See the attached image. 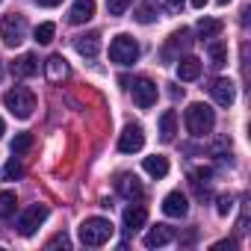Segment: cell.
<instances>
[{
	"instance_id": "cell-1",
	"label": "cell",
	"mask_w": 251,
	"mask_h": 251,
	"mask_svg": "<svg viewBox=\"0 0 251 251\" xmlns=\"http://www.w3.org/2000/svg\"><path fill=\"white\" fill-rule=\"evenodd\" d=\"M183 121H186V130H189V136H195V139H204L207 133H213V127H216V112L207 106V103H189L186 106V115H183Z\"/></svg>"
},
{
	"instance_id": "cell-2",
	"label": "cell",
	"mask_w": 251,
	"mask_h": 251,
	"mask_svg": "<svg viewBox=\"0 0 251 251\" xmlns=\"http://www.w3.org/2000/svg\"><path fill=\"white\" fill-rule=\"evenodd\" d=\"M112 233H115V225H112L109 219H103V216L83 219V225H80V242L89 245V248L106 245V242L112 239Z\"/></svg>"
},
{
	"instance_id": "cell-3",
	"label": "cell",
	"mask_w": 251,
	"mask_h": 251,
	"mask_svg": "<svg viewBox=\"0 0 251 251\" xmlns=\"http://www.w3.org/2000/svg\"><path fill=\"white\" fill-rule=\"evenodd\" d=\"M3 106H6L15 118L27 121V118L33 115V109H36V95H33L30 89H24V86H15V89H9V92L3 95Z\"/></svg>"
},
{
	"instance_id": "cell-4",
	"label": "cell",
	"mask_w": 251,
	"mask_h": 251,
	"mask_svg": "<svg viewBox=\"0 0 251 251\" xmlns=\"http://www.w3.org/2000/svg\"><path fill=\"white\" fill-rule=\"evenodd\" d=\"M109 59H112L115 65H133V62L139 59V45H136V39L127 36V33H118V36L109 42Z\"/></svg>"
},
{
	"instance_id": "cell-5",
	"label": "cell",
	"mask_w": 251,
	"mask_h": 251,
	"mask_svg": "<svg viewBox=\"0 0 251 251\" xmlns=\"http://www.w3.org/2000/svg\"><path fill=\"white\" fill-rule=\"evenodd\" d=\"M0 39H3L6 48H18L24 45L27 39V18L12 12V15H3V21H0Z\"/></svg>"
},
{
	"instance_id": "cell-6",
	"label": "cell",
	"mask_w": 251,
	"mask_h": 251,
	"mask_svg": "<svg viewBox=\"0 0 251 251\" xmlns=\"http://www.w3.org/2000/svg\"><path fill=\"white\" fill-rule=\"evenodd\" d=\"M121 83H127V86H130L133 103H136L139 109H151V106L157 103V95H160V89H157V83H154V80H148V77H136V80H127V77H124Z\"/></svg>"
},
{
	"instance_id": "cell-7",
	"label": "cell",
	"mask_w": 251,
	"mask_h": 251,
	"mask_svg": "<svg viewBox=\"0 0 251 251\" xmlns=\"http://www.w3.org/2000/svg\"><path fill=\"white\" fill-rule=\"evenodd\" d=\"M45 219H48V207H45V204H30V207H24V210H21V216H18L15 227H18V233H21V236H33Z\"/></svg>"
},
{
	"instance_id": "cell-8",
	"label": "cell",
	"mask_w": 251,
	"mask_h": 251,
	"mask_svg": "<svg viewBox=\"0 0 251 251\" xmlns=\"http://www.w3.org/2000/svg\"><path fill=\"white\" fill-rule=\"evenodd\" d=\"M142 148H145V130L139 124H127V127L121 130V136H118V151L121 154H136Z\"/></svg>"
},
{
	"instance_id": "cell-9",
	"label": "cell",
	"mask_w": 251,
	"mask_h": 251,
	"mask_svg": "<svg viewBox=\"0 0 251 251\" xmlns=\"http://www.w3.org/2000/svg\"><path fill=\"white\" fill-rule=\"evenodd\" d=\"M115 192H118L121 198H127V201H139V198L145 195V189H142L139 177H136V175H130V172H121V175L115 177Z\"/></svg>"
},
{
	"instance_id": "cell-10",
	"label": "cell",
	"mask_w": 251,
	"mask_h": 251,
	"mask_svg": "<svg viewBox=\"0 0 251 251\" xmlns=\"http://www.w3.org/2000/svg\"><path fill=\"white\" fill-rule=\"evenodd\" d=\"M210 95H213V100H216L219 106H230V103L236 100V86H233L227 77H216L213 86H210Z\"/></svg>"
},
{
	"instance_id": "cell-11",
	"label": "cell",
	"mask_w": 251,
	"mask_h": 251,
	"mask_svg": "<svg viewBox=\"0 0 251 251\" xmlns=\"http://www.w3.org/2000/svg\"><path fill=\"white\" fill-rule=\"evenodd\" d=\"M163 213H166L169 219H183V216L189 213L186 195H183V192H169V195L163 198Z\"/></svg>"
},
{
	"instance_id": "cell-12",
	"label": "cell",
	"mask_w": 251,
	"mask_h": 251,
	"mask_svg": "<svg viewBox=\"0 0 251 251\" xmlns=\"http://www.w3.org/2000/svg\"><path fill=\"white\" fill-rule=\"evenodd\" d=\"M33 74H39V56H36V53H21V56L12 62V77L27 80V77H33Z\"/></svg>"
},
{
	"instance_id": "cell-13",
	"label": "cell",
	"mask_w": 251,
	"mask_h": 251,
	"mask_svg": "<svg viewBox=\"0 0 251 251\" xmlns=\"http://www.w3.org/2000/svg\"><path fill=\"white\" fill-rule=\"evenodd\" d=\"M45 74H48L50 83H62V80L71 74V68H68V62H65L62 53H53V56H48V62H45Z\"/></svg>"
},
{
	"instance_id": "cell-14",
	"label": "cell",
	"mask_w": 251,
	"mask_h": 251,
	"mask_svg": "<svg viewBox=\"0 0 251 251\" xmlns=\"http://www.w3.org/2000/svg\"><path fill=\"white\" fill-rule=\"evenodd\" d=\"M74 48H77L80 56L95 59L98 50H100V33H83V36H77V39H74Z\"/></svg>"
},
{
	"instance_id": "cell-15",
	"label": "cell",
	"mask_w": 251,
	"mask_h": 251,
	"mask_svg": "<svg viewBox=\"0 0 251 251\" xmlns=\"http://www.w3.org/2000/svg\"><path fill=\"white\" fill-rule=\"evenodd\" d=\"M175 239V227H169V225H154L148 233H145V248H160V245H169Z\"/></svg>"
},
{
	"instance_id": "cell-16",
	"label": "cell",
	"mask_w": 251,
	"mask_h": 251,
	"mask_svg": "<svg viewBox=\"0 0 251 251\" xmlns=\"http://www.w3.org/2000/svg\"><path fill=\"white\" fill-rule=\"evenodd\" d=\"M92 15H95V0H74L68 21L71 24H86V21H92Z\"/></svg>"
},
{
	"instance_id": "cell-17",
	"label": "cell",
	"mask_w": 251,
	"mask_h": 251,
	"mask_svg": "<svg viewBox=\"0 0 251 251\" xmlns=\"http://www.w3.org/2000/svg\"><path fill=\"white\" fill-rule=\"evenodd\" d=\"M183 48H189V30H177V33H172V36H169V42H166V48H163V59H166V62H172V59H175V53H177V50H183Z\"/></svg>"
},
{
	"instance_id": "cell-18",
	"label": "cell",
	"mask_w": 251,
	"mask_h": 251,
	"mask_svg": "<svg viewBox=\"0 0 251 251\" xmlns=\"http://www.w3.org/2000/svg\"><path fill=\"white\" fill-rule=\"evenodd\" d=\"M145 219H148L145 207H139V204H130L127 210H124V230H127V233L139 230V227L145 225Z\"/></svg>"
},
{
	"instance_id": "cell-19",
	"label": "cell",
	"mask_w": 251,
	"mask_h": 251,
	"mask_svg": "<svg viewBox=\"0 0 251 251\" xmlns=\"http://www.w3.org/2000/svg\"><path fill=\"white\" fill-rule=\"evenodd\" d=\"M175 133H177V112L166 109L160 115V139L163 142H175Z\"/></svg>"
},
{
	"instance_id": "cell-20",
	"label": "cell",
	"mask_w": 251,
	"mask_h": 251,
	"mask_svg": "<svg viewBox=\"0 0 251 251\" xmlns=\"http://www.w3.org/2000/svg\"><path fill=\"white\" fill-rule=\"evenodd\" d=\"M207 56H210V65H213V68H225V65H227V45L210 39V45H207Z\"/></svg>"
},
{
	"instance_id": "cell-21",
	"label": "cell",
	"mask_w": 251,
	"mask_h": 251,
	"mask_svg": "<svg viewBox=\"0 0 251 251\" xmlns=\"http://www.w3.org/2000/svg\"><path fill=\"white\" fill-rule=\"evenodd\" d=\"M177 77L180 80H198L201 77V62L195 56H186V59H177Z\"/></svg>"
},
{
	"instance_id": "cell-22",
	"label": "cell",
	"mask_w": 251,
	"mask_h": 251,
	"mask_svg": "<svg viewBox=\"0 0 251 251\" xmlns=\"http://www.w3.org/2000/svg\"><path fill=\"white\" fill-rule=\"evenodd\" d=\"M145 172L151 175V177H166L169 175V160L163 157V154H154V157H145Z\"/></svg>"
},
{
	"instance_id": "cell-23",
	"label": "cell",
	"mask_w": 251,
	"mask_h": 251,
	"mask_svg": "<svg viewBox=\"0 0 251 251\" xmlns=\"http://www.w3.org/2000/svg\"><path fill=\"white\" fill-rule=\"evenodd\" d=\"M222 27H225V24H222L219 18H201L195 30H198V36H201V39H216V36L222 33Z\"/></svg>"
},
{
	"instance_id": "cell-24",
	"label": "cell",
	"mask_w": 251,
	"mask_h": 251,
	"mask_svg": "<svg viewBox=\"0 0 251 251\" xmlns=\"http://www.w3.org/2000/svg\"><path fill=\"white\" fill-rule=\"evenodd\" d=\"M15 204H18V198H15V192H0V219H9L12 213H15Z\"/></svg>"
},
{
	"instance_id": "cell-25",
	"label": "cell",
	"mask_w": 251,
	"mask_h": 251,
	"mask_svg": "<svg viewBox=\"0 0 251 251\" xmlns=\"http://www.w3.org/2000/svg\"><path fill=\"white\" fill-rule=\"evenodd\" d=\"M53 33H56V27H53L50 21H45V24L36 27V42H39V45H50V42H53Z\"/></svg>"
},
{
	"instance_id": "cell-26",
	"label": "cell",
	"mask_w": 251,
	"mask_h": 251,
	"mask_svg": "<svg viewBox=\"0 0 251 251\" xmlns=\"http://www.w3.org/2000/svg\"><path fill=\"white\" fill-rule=\"evenodd\" d=\"M30 148H33V136H30V133H18V136L12 139V154H15V157H18V154H27Z\"/></svg>"
},
{
	"instance_id": "cell-27",
	"label": "cell",
	"mask_w": 251,
	"mask_h": 251,
	"mask_svg": "<svg viewBox=\"0 0 251 251\" xmlns=\"http://www.w3.org/2000/svg\"><path fill=\"white\" fill-rule=\"evenodd\" d=\"M130 3H133V0H106V12L118 18V15H124L130 9Z\"/></svg>"
},
{
	"instance_id": "cell-28",
	"label": "cell",
	"mask_w": 251,
	"mask_h": 251,
	"mask_svg": "<svg viewBox=\"0 0 251 251\" xmlns=\"http://www.w3.org/2000/svg\"><path fill=\"white\" fill-rule=\"evenodd\" d=\"M24 175V166L18 163V160H9L6 166H3V180H18Z\"/></svg>"
},
{
	"instance_id": "cell-29",
	"label": "cell",
	"mask_w": 251,
	"mask_h": 251,
	"mask_svg": "<svg viewBox=\"0 0 251 251\" xmlns=\"http://www.w3.org/2000/svg\"><path fill=\"white\" fill-rule=\"evenodd\" d=\"M154 18H157V15H154V6H151V3H142V6L136 9V21H139V24H151Z\"/></svg>"
},
{
	"instance_id": "cell-30",
	"label": "cell",
	"mask_w": 251,
	"mask_h": 251,
	"mask_svg": "<svg viewBox=\"0 0 251 251\" xmlns=\"http://www.w3.org/2000/svg\"><path fill=\"white\" fill-rule=\"evenodd\" d=\"M230 210H233V198L230 195H222L219 198V216H227Z\"/></svg>"
},
{
	"instance_id": "cell-31",
	"label": "cell",
	"mask_w": 251,
	"mask_h": 251,
	"mask_svg": "<svg viewBox=\"0 0 251 251\" xmlns=\"http://www.w3.org/2000/svg\"><path fill=\"white\" fill-rule=\"evenodd\" d=\"M59 245H62V248H68V245H71V239H68L65 233H56V236L48 242V248H59Z\"/></svg>"
},
{
	"instance_id": "cell-32",
	"label": "cell",
	"mask_w": 251,
	"mask_h": 251,
	"mask_svg": "<svg viewBox=\"0 0 251 251\" xmlns=\"http://www.w3.org/2000/svg\"><path fill=\"white\" fill-rule=\"evenodd\" d=\"M163 3L172 9V12H177V9H183V0H163Z\"/></svg>"
},
{
	"instance_id": "cell-33",
	"label": "cell",
	"mask_w": 251,
	"mask_h": 251,
	"mask_svg": "<svg viewBox=\"0 0 251 251\" xmlns=\"http://www.w3.org/2000/svg\"><path fill=\"white\" fill-rule=\"evenodd\" d=\"M36 3H39V6H59L62 0H36Z\"/></svg>"
},
{
	"instance_id": "cell-34",
	"label": "cell",
	"mask_w": 251,
	"mask_h": 251,
	"mask_svg": "<svg viewBox=\"0 0 251 251\" xmlns=\"http://www.w3.org/2000/svg\"><path fill=\"white\" fill-rule=\"evenodd\" d=\"M192 6H195V9H204V6H207V0H192Z\"/></svg>"
},
{
	"instance_id": "cell-35",
	"label": "cell",
	"mask_w": 251,
	"mask_h": 251,
	"mask_svg": "<svg viewBox=\"0 0 251 251\" xmlns=\"http://www.w3.org/2000/svg\"><path fill=\"white\" fill-rule=\"evenodd\" d=\"M3 133H6V124H3V118H0V139H3Z\"/></svg>"
},
{
	"instance_id": "cell-36",
	"label": "cell",
	"mask_w": 251,
	"mask_h": 251,
	"mask_svg": "<svg viewBox=\"0 0 251 251\" xmlns=\"http://www.w3.org/2000/svg\"><path fill=\"white\" fill-rule=\"evenodd\" d=\"M219 3H227V0H219Z\"/></svg>"
},
{
	"instance_id": "cell-37",
	"label": "cell",
	"mask_w": 251,
	"mask_h": 251,
	"mask_svg": "<svg viewBox=\"0 0 251 251\" xmlns=\"http://www.w3.org/2000/svg\"><path fill=\"white\" fill-rule=\"evenodd\" d=\"M0 74H3V68H0Z\"/></svg>"
}]
</instances>
